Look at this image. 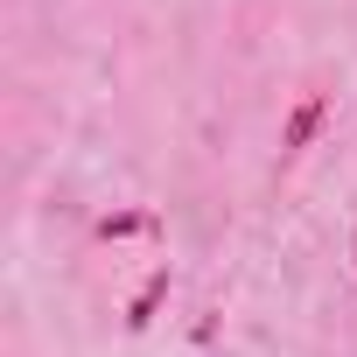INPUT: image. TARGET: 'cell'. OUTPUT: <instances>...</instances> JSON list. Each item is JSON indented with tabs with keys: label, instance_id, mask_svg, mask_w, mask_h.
Returning <instances> with one entry per match:
<instances>
[{
	"label": "cell",
	"instance_id": "2",
	"mask_svg": "<svg viewBox=\"0 0 357 357\" xmlns=\"http://www.w3.org/2000/svg\"><path fill=\"white\" fill-rule=\"evenodd\" d=\"M161 294H168V266L161 273H147V287L133 294V308H126V329H147L154 322V308H161Z\"/></svg>",
	"mask_w": 357,
	"mask_h": 357
},
{
	"label": "cell",
	"instance_id": "1",
	"mask_svg": "<svg viewBox=\"0 0 357 357\" xmlns=\"http://www.w3.org/2000/svg\"><path fill=\"white\" fill-rule=\"evenodd\" d=\"M322 112H329L322 98H301V105L287 112V126H280V147H287V154H301V147H308V140L322 133Z\"/></svg>",
	"mask_w": 357,
	"mask_h": 357
},
{
	"label": "cell",
	"instance_id": "4",
	"mask_svg": "<svg viewBox=\"0 0 357 357\" xmlns=\"http://www.w3.org/2000/svg\"><path fill=\"white\" fill-rule=\"evenodd\" d=\"M350 259H357V231H350Z\"/></svg>",
	"mask_w": 357,
	"mask_h": 357
},
{
	"label": "cell",
	"instance_id": "3",
	"mask_svg": "<svg viewBox=\"0 0 357 357\" xmlns=\"http://www.w3.org/2000/svg\"><path fill=\"white\" fill-rule=\"evenodd\" d=\"M133 231H147V218H140V211H126V218H105V225H98V238H133Z\"/></svg>",
	"mask_w": 357,
	"mask_h": 357
}]
</instances>
